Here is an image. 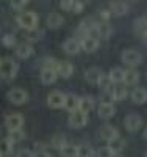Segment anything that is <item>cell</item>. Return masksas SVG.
Listing matches in <instances>:
<instances>
[{"label": "cell", "instance_id": "obj_1", "mask_svg": "<svg viewBox=\"0 0 147 157\" xmlns=\"http://www.w3.org/2000/svg\"><path fill=\"white\" fill-rule=\"evenodd\" d=\"M17 69H19V66L13 58L2 57V60H0V74H2V78H6V80L14 78L17 74Z\"/></svg>", "mask_w": 147, "mask_h": 157}, {"label": "cell", "instance_id": "obj_2", "mask_svg": "<svg viewBox=\"0 0 147 157\" xmlns=\"http://www.w3.org/2000/svg\"><path fill=\"white\" fill-rule=\"evenodd\" d=\"M17 24L25 30H31L38 27V14L33 11H24L17 16Z\"/></svg>", "mask_w": 147, "mask_h": 157}, {"label": "cell", "instance_id": "obj_3", "mask_svg": "<svg viewBox=\"0 0 147 157\" xmlns=\"http://www.w3.org/2000/svg\"><path fill=\"white\" fill-rule=\"evenodd\" d=\"M121 58H122V61L127 64V66H130V68L138 66V64H141V61H142V55L139 54L138 50H135V49H125L122 52Z\"/></svg>", "mask_w": 147, "mask_h": 157}, {"label": "cell", "instance_id": "obj_4", "mask_svg": "<svg viewBox=\"0 0 147 157\" xmlns=\"http://www.w3.org/2000/svg\"><path fill=\"white\" fill-rule=\"evenodd\" d=\"M8 101L11 104H14V105H22L28 101V93L24 90V88H11L6 94Z\"/></svg>", "mask_w": 147, "mask_h": 157}, {"label": "cell", "instance_id": "obj_5", "mask_svg": "<svg viewBox=\"0 0 147 157\" xmlns=\"http://www.w3.org/2000/svg\"><path fill=\"white\" fill-rule=\"evenodd\" d=\"M124 126L128 132H138L142 126V118L138 115V113H128L125 118H124Z\"/></svg>", "mask_w": 147, "mask_h": 157}, {"label": "cell", "instance_id": "obj_6", "mask_svg": "<svg viewBox=\"0 0 147 157\" xmlns=\"http://www.w3.org/2000/svg\"><path fill=\"white\" fill-rule=\"evenodd\" d=\"M66 98H68V94L61 93V91H52L47 96V105L50 109H64Z\"/></svg>", "mask_w": 147, "mask_h": 157}, {"label": "cell", "instance_id": "obj_7", "mask_svg": "<svg viewBox=\"0 0 147 157\" xmlns=\"http://www.w3.org/2000/svg\"><path fill=\"white\" fill-rule=\"evenodd\" d=\"M88 123V113H83L82 110H75V112H71V116H69V126L72 129H82L85 127Z\"/></svg>", "mask_w": 147, "mask_h": 157}, {"label": "cell", "instance_id": "obj_8", "mask_svg": "<svg viewBox=\"0 0 147 157\" xmlns=\"http://www.w3.org/2000/svg\"><path fill=\"white\" fill-rule=\"evenodd\" d=\"M80 49H82V41H80L77 36L66 39V41L63 43V50L66 52V54H69V55H75V54H78Z\"/></svg>", "mask_w": 147, "mask_h": 157}, {"label": "cell", "instance_id": "obj_9", "mask_svg": "<svg viewBox=\"0 0 147 157\" xmlns=\"http://www.w3.org/2000/svg\"><path fill=\"white\" fill-rule=\"evenodd\" d=\"M5 126L8 130H14V129H22L24 126V116L20 113H13L5 118Z\"/></svg>", "mask_w": 147, "mask_h": 157}, {"label": "cell", "instance_id": "obj_10", "mask_svg": "<svg viewBox=\"0 0 147 157\" xmlns=\"http://www.w3.org/2000/svg\"><path fill=\"white\" fill-rule=\"evenodd\" d=\"M117 135H119V130L114 126H111V124H103L99 129V137L102 140H105V141H110V140H113Z\"/></svg>", "mask_w": 147, "mask_h": 157}, {"label": "cell", "instance_id": "obj_11", "mask_svg": "<svg viewBox=\"0 0 147 157\" xmlns=\"http://www.w3.org/2000/svg\"><path fill=\"white\" fill-rule=\"evenodd\" d=\"M102 77H103V72H102V69H99V68H89V69H86V72H85L86 82L91 83V85H99L100 80H102Z\"/></svg>", "mask_w": 147, "mask_h": 157}, {"label": "cell", "instance_id": "obj_12", "mask_svg": "<svg viewBox=\"0 0 147 157\" xmlns=\"http://www.w3.org/2000/svg\"><path fill=\"white\" fill-rule=\"evenodd\" d=\"M110 10L116 16H125L128 13V3L124 0H111L110 2Z\"/></svg>", "mask_w": 147, "mask_h": 157}, {"label": "cell", "instance_id": "obj_13", "mask_svg": "<svg viewBox=\"0 0 147 157\" xmlns=\"http://www.w3.org/2000/svg\"><path fill=\"white\" fill-rule=\"evenodd\" d=\"M99 116L102 120H110V118L116 113V109H114V104L113 102H102L99 105V110H97Z\"/></svg>", "mask_w": 147, "mask_h": 157}, {"label": "cell", "instance_id": "obj_14", "mask_svg": "<svg viewBox=\"0 0 147 157\" xmlns=\"http://www.w3.org/2000/svg\"><path fill=\"white\" fill-rule=\"evenodd\" d=\"M58 77V71L57 69H50V68H42L41 69V75H39V78H41V82L44 85H52L53 82L57 80Z\"/></svg>", "mask_w": 147, "mask_h": 157}, {"label": "cell", "instance_id": "obj_15", "mask_svg": "<svg viewBox=\"0 0 147 157\" xmlns=\"http://www.w3.org/2000/svg\"><path fill=\"white\" fill-rule=\"evenodd\" d=\"M97 47H99V39H97V38H94V36L89 35V36H86V38L82 39V49H83L85 52H88V54L97 50Z\"/></svg>", "mask_w": 147, "mask_h": 157}, {"label": "cell", "instance_id": "obj_16", "mask_svg": "<svg viewBox=\"0 0 147 157\" xmlns=\"http://www.w3.org/2000/svg\"><path fill=\"white\" fill-rule=\"evenodd\" d=\"M131 101L136 104V105H142V104L147 102V90L144 88H135L131 91Z\"/></svg>", "mask_w": 147, "mask_h": 157}, {"label": "cell", "instance_id": "obj_17", "mask_svg": "<svg viewBox=\"0 0 147 157\" xmlns=\"http://www.w3.org/2000/svg\"><path fill=\"white\" fill-rule=\"evenodd\" d=\"M63 24H64V17L57 11L50 13V14L47 16V25L50 29H60Z\"/></svg>", "mask_w": 147, "mask_h": 157}, {"label": "cell", "instance_id": "obj_18", "mask_svg": "<svg viewBox=\"0 0 147 157\" xmlns=\"http://www.w3.org/2000/svg\"><path fill=\"white\" fill-rule=\"evenodd\" d=\"M94 105H96V101L91 96H85L78 102V110H82L83 113H91L92 110H94Z\"/></svg>", "mask_w": 147, "mask_h": 157}, {"label": "cell", "instance_id": "obj_19", "mask_svg": "<svg viewBox=\"0 0 147 157\" xmlns=\"http://www.w3.org/2000/svg\"><path fill=\"white\" fill-rule=\"evenodd\" d=\"M138 82H139V72H138L136 69H133V68L127 69V71H125L124 83L128 85V86H135V85H138Z\"/></svg>", "mask_w": 147, "mask_h": 157}, {"label": "cell", "instance_id": "obj_20", "mask_svg": "<svg viewBox=\"0 0 147 157\" xmlns=\"http://www.w3.org/2000/svg\"><path fill=\"white\" fill-rule=\"evenodd\" d=\"M58 75L63 77V78H69L72 74H74V66L72 63L69 61H60V66H58Z\"/></svg>", "mask_w": 147, "mask_h": 157}, {"label": "cell", "instance_id": "obj_21", "mask_svg": "<svg viewBox=\"0 0 147 157\" xmlns=\"http://www.w3.org/2000/svg\"><path fill=\"white\" fill-rule=\"evenodd\" d=\"M96 32L99 35V38L102 39H108L111 36V25L108 22H97V27H96Z\"/></svg>", "mask_w": 147, "mask_h": 157}, {"label": "cell", "instance_id": "obj_22", "mask_svg": "<svg viewBox=\"0 0 147 157\" xmlns=\"http://www.w3.org/2000/svg\"><path fill=\"white\" fill-rule=\"evenodd\" d=\"M111 98H113V101H124L127 98V85H124L122 82L121 83H116Z\"/></svg>", "mask_w": 147, "mask_h": 157}, {"label": "cell", "instance_id": "obj_23", "mask_svg": "<svg viewBox=\"0 0 147 157\" xmlns=\"http://www.w3.org/2000/svg\"><path fill=\"white\" fill-rule=\"evenodd\" d=\"M133 30L138 36H147V19L145 17H139L135 21V25H133Z\"/></svg>", "mask_w": 147, "mask_h": 157}, {"label": "cell", "instance_id": "obj_24", "mask_svg": "<svg viewBox=\"0 0 147 157\" xmlns=\"http://www.w3.org/2000/svg\"><path fill=\"white\" fill-rule=\"evenodd\" d=\"M16 55L20 58V60H27L28 57L33 55V47L30 44H19L16 47Z\"/></svg>", "mask_w": 147, "mask_h": 157}, {"label": "cell", "instance_id": "obj_25", "mask_svg": "<svg viewBox=\"0 0 147 157\" xmlns=\"http://www.w3.org/2000/svg\"><path fill=\"white\" fill-rule=\"evenodd\" d=\"M50 145H52V148H55V149L61 151L66 145H68V138H66L63 134H57V135H53V137H52Z\"/></svg>", "mask_w": 147, "mask_h": 157}, {"label": "cell", "instance_id": "obj_26", "mask_svg": "<svg viewBox=\"0 0 147 157\" xmlns=\"http://www.w3.org/2000/svg\"><path fill=\"white\" fill-rule=\"evenodd\" d=\"M108 146H110L116 154H119V152H121V151L125 148V140H124L121 135H117V137H114L113 140L108 141Z\"/></svg>", "mask_w": 147, "mask_h": 157}, {"label": "cell", "instance_id": "obj_27", "mask_svg": "<svg viewBox=\"0 0 147 157\" xmlns=\"http://www.w3.org/2000/svg\"><path fill=\"white\" fill-rule=\"evenodd\" d=\"M108 77L111 78L113 83H121V82H124V78H125V71L122 68H113L110 71Z\"/></svg>", "mask_w": 147, "mask_h": 157}, {"label": "cell", "instance_id": "obj_28", "mask_svg": "<svg viewBox=\"0 0 147 157\" xmlns=\"http://www.w3.org/2000/svg\"><path fill=\"white\" fill-rule=\"evenodd\" d=\"M78 102H80V99L75 94H68V98H66V104H64V109L68 110L69 113L71 112H75V110H78Z\"/></svg>", "mask_w": 147, "mask_h": 157}, {"label": "cell", "instance_id": "obj_29", "mask_svg": "<svg viewBox=\"0 0 147 157\" xmlns=\"http://www.w3.org/2000/svg\"><path fill=\"white\" fill-rule=\"evenodd\" d=\"M44 35H46L44 30H41V29L36 27V29H31V30H27L25 38L30 39V41H41V39L44 38Z\"/></svg>", "mask_w": 147, "mask_h": 157}, {"label": "cell", "instance_id": "obj_30", "mask_svg": "<svg viewBox=\"0 0 147 157\" xmlns=\"http://www.w3.org/2000/svg\"><path fill=\"white\" fill-rule=\"evenodd\" d=\"M13 143L9 138H3L2 141H0V155L2 157H5V155H9L11 154V151H13Z\"/></svg>", "mask_w": 147, "mask_h": 157}, {"label": "cell", "instance_id": "obj_31", "mask_svg": "<svg viewBox=\"0 0 147 157\" xmlns=\"http://www.w3.org/2000/svg\"><path fill=\"white\" fill-rule=\"evenodd\" d=\"M60 154L64 155V157H77L78 155V146H75V145H66L60 151Z\"/></svg>", "mask_w": 147, "mask_h": 157}, {"label": "cell", "instance_id": "obj_32", "mask_svg": "<svg viewBox=\"0 0 147 157\" xmlns=\"http://www.w3.org/2000/svg\"><path fill=\"white\" fill-rule=\"evenodd\" d=\"M8 138L13 141V143H19L25 138V132L22 129H14V130H9V134H8Z\"/></svg>", "mask_w": 147, "mask_h": 157}, {"label": "cell", "instance_id": "obj_33", "mask_svg": "<svg viewBox=\"0 0 147 157\" xmlns=\"http://www.w3.org/2000/svg\"><path fill=\"white\" fill-rule=\"evenodd\" d=\"M78 155L82 157H91V155H97V151H94V148H91L89 145H80L78 146Z\"/></svg>", "mask_w": 147, "mask_h": 157}, {"label": "cell", "instance_id": "obj_34", "mask_svg": "<svg viewBox=\"0 0 147 157\" xmlns=\"http://www.w3.org/2000/svg\"><path fill=\"white\" fill-rule=\"evenodd\" d=\"M2 44H3L6 49H13V47H16L17 39H16V36H14V35L6 33V35H3V38H2Z\"/></svg>", "mask_w": 147, "mask_h": 157}, {"label": "cell", "instance_id": "obj_35", "mask_svg": "<svg viewBox=\"0 0 147 157\" xmlns=\"http://www.w3.org/2000/svg\"><path fill=\"white\" fill-rule=\"evenodd\" d=\"M33 152L35 155H50L47 152V145L42 141H36L35 145H33Z\"/></svg>", "mask_w": 147, "mask_h": 157}, {"label": "cell", "instance_id": "obj_36", "mask_svg": "<svg viewBox=\"0 0 147 157\" xmlns=\"http://www.w3.org/2000/svg\"><path fill=\"white\" fill-rule=\"evenodd\" d=\"M58 66H60V61H57L55 58H52V57H46V58H42V68L58 69Z\"/></svg>", "mask_w": 147, "mask_h": 157}, {"label": "cell", "instance_id": "obj_37", "mask_svg": "<svg viewBox=\"0 0 147 157\" xmlns=\"http://www.w3.org/2000/svg\"><path fill=\"white\" fill-rule=\"evenodd\" d=\"M97 155H100V157H111V155H116V152L110 146H105V148H99L97 149Z\"/></svg>", "mask_w": 147, "mask_h": 157}, {"label": "cell", "instance_id": "obj_38", "mask_svg": "<svg viewBox=\"0 0 147 157\" xmlns=\"http://www.w3.org/2000/svg\"><path fill=\"white\" fill-rule=\"evenodd\" d=\"M74 3H75V0H61V2H60V5H61V10L68 11V13L74 10Z\"/></svg>", "mask_w": 147, "mask_h": 157}, {"label": "cell", "instance_id": "obj_39", "mask_svg": "<svg viewBox=\"0 0 147 157\" xmlns=\"http://www.w3.org/2000/svg\"><path fill=\"white\" fill-rule=\"evenodd\" d=\"M27 2H28V0H9V3H11V6L14 8V10H22L25 5H27Z\"/></svg>", "mask_w": 147, "mask_h": 157}, {"label": "cell", "instance_id": "obj_40", "mask_svg": "<svg viewBox=\"0 0 147 157\" xmlns=\"http://www.w3.org/2000/svg\"><path fill=\"white\" fill-rule=\"evenodd\" d=\"M97 16H99V21H97V22H108V19H110V11L100 10V11L97 13Z\"/></svg>", "mask_w": 147, "mask_h": 157}, {"label": "cell", "instance_id": "obj_41", "mask_svg": "<svg viewBox=\"0 0 147 157\" xmlns=\"http://www.w3.org/2000/svg\"><path fill=\"white\" fill-rule=\"evenodd\" d=\"M83 10H85V5H83V3H80V2H77V0H75L72 13H75V14H80V13H82Z\"/></svg>", "mask_w": 147, "mask_h": 157}, {"label": "cell", "instance_id": "obj_42", "mask_svg": "<svg viewBox=\"0 0 147 157\" xmlns=\"http://www.w3.org/2000/svg\"><path fill=\"white\" fill-rule=\"evenodd\" d=\"M19 155H35L33 149L31 151H19Z\"/></svg>", "mask_w": 147, "mask_h": 157}, {"label": "cell", "instance_id": "obj_43", "mask_svg": "<svg viewBox=\"0 0 147 157\" xmlns=\"http://www.w3.org/2000/svg\"><path fill=\"white\" fill-rule=\"evenodd\" d=\"M77 2H80V3H83V5H86V3L89 2V0H77Z\"/></svg>", "mask_w": 147, "mask_h": 157}, {"label": "cell", "instance_id": "obj_44", "mask_svg": "<svg viewBox=\"0 0 147 157\" xmlns=\"http://www.w3.org/2000/svg\"><path fill=\"white\" fill-rule=\"evenodd\" d=\"M144 138H145V140H147V129H145V130H144Z\"/></svg>", "mask_w": 147, "mask_h": 157}, {"label": "cell", "instance_id": "obj_45", "mask_svg": "<svg viewBox=\"0 0 147 157\" xmlns=\"http://www.w3.org/2000/svg\"><path fill=\"white\" fill-rule=\"evenodd\" d=\"M144 43L147 44V36H144Z\"/></svg>", "mask_w": 147, "mask_h": 157}]
</instances>
